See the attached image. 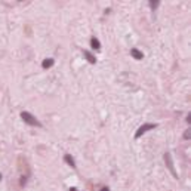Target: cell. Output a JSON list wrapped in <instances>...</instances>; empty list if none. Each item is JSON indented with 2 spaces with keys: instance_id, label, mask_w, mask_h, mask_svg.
<instances>
[{
  "instance_id": "cell-7",
  "label": "cell",
  "mask_w": 191,
  "mask_h": 191,
  "mask_svg": "<svg viewBox=\"0 0 191 191\" xmlns=\"http://www.w3.org/2000/svg\"><path fill=\"white\" fill-rule=\"evenodd\" d=\"M90 46H92V49H95V50H99V49H101V43H99V40L96 37L90 38Z\"/></svg>"
},
{
  "instance_id": "cell-13",
  "label": "cell",
  "mask_w": 191,
  "mask_h": 191,
  "mask_svg": "<svg viewBox=\"0 0 191 191\" xmlns=\"http://www.w3.org/2000/svg\"><path fill=\"white\" fill-rule=\"evenodd\" d=\"M0 179H1V173H0Z\"/></svg>"
},
{
  "instance_id": "cell-10",
  "label": "cell",
  "mask_w": 191,
  "mask_h": 191,
  "mask_svg": "<svg viewBox=\"0 0 191 191\" xmlns=\"http://www.w3.org/2000/svg\"><path fill=\"white\" fill-rule=\"evenodd\" d=\"M184 138H185V139H188V138H190V130H187V132H185V135H184Z\"/></svg>"
},
{
  "instance_id": "cell-3",
  "label": "cell",
  "mask_w": 191,
  "mask_h": 191,
  "mask_svg": "<svg viewBox=\"0 0 191 191\" xmlns=\"http://www.w3.org/2000/svg\"><path fill=\"white\" fill-rule=\"evenodd\" d=\"M164 163H166V166H167V169H169V172L175 176V178H178V173L175 172V167H173V161H172V155L169 153L164 154Z\"/></svg>"
},
{
  "instance_id": "cell-5",
  "label": "cell",
  "mask_w": 191,
  "mask_h": 191,
  "mask_svg": "<svg viewBox=\"0 0 191 191\" xmlns=\"http://www.w3.org/2000/svg\"><path fill=\"white\" fill-rule=\"evenodd\" d=\"M130 55H132V58H135L136 61H139V59H142V58H144L142 52H139L138 49H130Z\"/></svg>"
},
{
  "instance_id": "cell-8",
  "label": "cell",
  "mask_w": 191,
  "mask_h": 191,
  "mask_svg": "<svg viewBox=\"0 0 191 191\" xmlns=\"http://www.w3.org/2000/svg\"><path fill=\"white\" fill-rule=\"evenodd\" d=\"M53 64H55V61H53L52 58H47V59H44V61H43L41 67H43V68H50Z\"/></svg>"
},
{
  "instance_id": "cell-11",
  "label": "cell",
  "mask_w": 191,
  "mask_h": 191,
  "mask_svg": "<svg viewBox=\"0 0 191 191\" xmlns=\"http://www.w3.org/2000/svg\"><path fill=\"white\" fill-rule=\"evenodd\" d=\"M99 191H110V190H108V187H102Z\"/></svg>"
},
{
  "instance_id": "cell-4",
  "label": "cell",
  "mask_w": 191,
  "mask_h": 191,
  "mask_svg": "<svg viewBox=\"0 0 191 191\" xmlns=\"http://www.w3.org/2000/svg\"><path fill=\"white\" fill-rule=\"evenodd\" d=\"M64 160H65V163H67V164H70V166H71L73 169H77L76 161H74V158H73V157H71L70 154H65V155H64Z\"/></svg>"
},
{
  "instance_id": "cell-2",
  "label": "cell",
  "mask_w": 191,
  "mask_h": 191,
  "mask_svg": "<svg viewBox=\"0 0 191 191\" xmlns=\"http://www.w3.org/2000/svg\"><path fill=\"white\" fill-rule=\"evenodd\" d=\"M157 127V124L155 123H144L138 130H136V133H135V139H138V138H141L145 132H148V130H153V129H155Z\"/></svg>"
},
{
  "instance_id": "cell-12",
  "label": "cell",
  "mask_w": 191,
  "mask_h": 191,
  "mask_svg": "<svg viewBox=\"0 0 191 191\" xmlns=\"http://www.w3.org/2000/svg\"><path fill=\"white\" fill-rule=\"evenodd\" d=\"M70 191H77V188H74V187H73V188H70Z\"/></svg>"
},
{
  "instance_id": "cell-6",
  "label": "cell",
  "mask_w": 191,
  "mask_h": 191,
  "mask_svg": "<svg viewBox=\"0 0 191 191\" xmlns=\"http://www.w3.org/2000/svg\"><path fill=\"white\" fill-rule=\"evenodd\" d=\"M83 55H84V58H86V59H87L90 64H95V62H96V58H95V56H93V55H92L89 50H83Z\"/></svg>"
},
{
  "instance_id": "cell-1",
  "label": "cell",
  "mask_w": 191,
  "mask_h": 191,
  "mask_svg": "<svg viewBox=\"0 0 191 191\" xmlns=\"http://www.w3.org/2000/svg\"><path fill=\"white\" fill-rule=\"evenodd\" d=\"M21 118L27 124H31V126H36V127H41V123L37 120V117H34V115L31 114V113H28V111H22L21 113Z\"/></svg>"
},
{
  "instance_id": "cell-9",
  "label": "cell",
  "mask_w": 191,
  "mask_h": 191,
  "mask_svg": "<svg viewBox=\"0 0 191 191\" xmlns=\"http://www.w3.org/2000/svg\"><path fill=\"white\" fill-rule=\"evenodd\" d=\"M157 6H158V1H157V0H151V1H150V7H151V9H155Z\"/></svg>"
}]
</instances>
